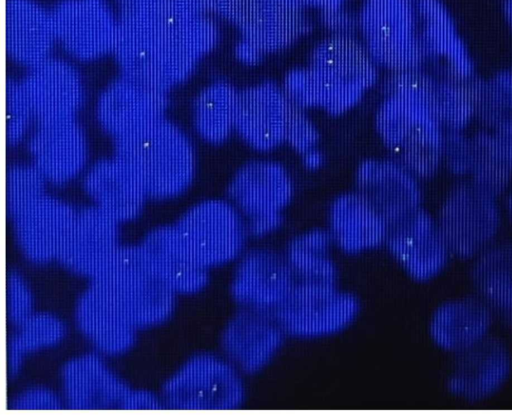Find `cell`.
<instances>
[{"label": "cell", "mask_w": 512, "mask_h": 415, "mask_svg": "<svg viewBox=\"0 0 512 415\" xmlns=\"http://www.w3.org/2000/svg\"><path fill=\"white\" fill-rule=\"evenodd\" d=\"M218 37L215 23L187 0H152L121 7L114 52L124 75L166 92Z\"/></svg>", "instance_id": "cell-1"}, {"label": "cell", "mask_w": 512, "mask_h": 415, "mask_svg": "<svg viewBox=\"0 0 512 415\" xmlns=\"http://www.w3.org/2000/svg\"><path fill=\"white\" fill-rule=\"evenodd\" d=\"M433 79L422 67L394 72L376 115L377 130L394 161L416 178L433 176L443 164L446 131L434 109Z\"/></svg>", "instance_id": "cell-2"}, {"label": "cell", "mask_w": 512, "mask_h": 415, "mask_svg": "<svg viewBox=\"0 0 512 415\" xmlns=\"http://www.w3.org/2000/svg\"><path fill=\"white\" fill-rule=\"evenodd\" d=\"M376 79V62L364 44L350 35L334 34L316 46L308 68L286 75L283 90L300 108L319 107L341 114L353 107Z\"/></svg>", "instance_id": "cell-3"}, {"label": "cell", "mask_w": 512, "mask_h": 415, "mask_svg": "<svg viewBox=\"0 0 512 415\" xmlns=\"http://www.w3.org/2000/svg\"><path fill=\"white\" fill-rule=\"evenodd\" d=\"M116 156L143 182L148 196L175 197L191 184L195 155L185 134L164 117L116 139Z\"/></svg>", "instance_id": "cell-4"}, {"label": "cell", "mask_w": 512, "mask_h": 415, "mask_svg": "<svg viewBox=\"0 0 512 415\" xmlns=\"http://www.w3.org/2000/svg\"><path fill=\"white\" fill-rule=\"evenodd\" d=\"M91 281L106 291L136 329L162 323L174 309L176 293L159 276L140 245L119 247Z\"/></svg>", "instance_id": "cell-5"}, {"label": "cell", "mask_w": 512, "mask_h": 415, "mask_svg": "<svg viewBox=\"0 0 512 415\" xmlns=\"http://www.w3.org/2000/svg\"><path fill=\"white\" fill-rule=\"evenodd\" d=\"M173 228L186 256L207 270L241 255L249 236L241 214L232 203L222 200L193 206Z\"/></svg>", "instance_id": "cell-6"}, {"label": "cell", "mask_w": 512, "mask_h": 415, "mask_svg": "<svg viewBox=\"0 0 512 415\" xmlns=\"http://www.w3.org/2000/svg\"><path fill=\"white\" fill-rule=\"evenodd\" d=\"M416 0H365L359 25L376 64L393 72L421 67Z\"/></svg>", "instance_id": "cell-7"}, {"label": "cell", "mask_w": 512, "mask_h": 415, "mask_svg": "<svg viewBox=\"0 0 512 415\" xmlns=\"http://www.w3.org/2000/svg\"><path fill=\"white\" fill-rule=\"evenodd\" d=\"M436 221L451 256L466 260L494 244L501 213L496 198L469 179L448 192Z\"/></svg>", "instance_id": "cell-8"}, {"label": "cell", "mask_w": 512, "mask_h": 415, "mask_svg": "<svg viewBox=\"0 0 512 415\" xmlns=\"http://www.w3.org/2000/svg\"><path fill=\"white\" fill-rule=\"evenodd\" d=\"M166 407L185 410H231L244 401L243 382L230 363L211 354L188 360L163 387Z\"/></svg>", "instance_id": "cell-9"}, {"label": "cell", "mask_w": 512, "mask_h": 415, "mask_svg": "<svg viewBox=\"0 0 512 415\" xmlns=\"http://www.w3.org/2000/svg\"><path fill=\"white\" fill-rule=\"evenodd\" d=\"M227 193L243 217L249 236L260 238L282 225V211L292 198L293 187L280 164L253 161L238 170Z\"/></svg>", "instance_id": "cell-10"}, {"label": "cell", "mask_w": 512, "mask_h": 415, "mask_svg": "<svg viewBox=\"0 0 512 415\" xmlns=\"http://www.w3.org/2000/svg\"><path fill=\"white\" fill-rule=\"evenodd\" d=\"M359 310L358 299L336 285L296 282L274 316L285 334L315 338L345 329Z\"/></svg>", "instance_id": "cell-11"}, {"label": "cell", "mask_w": 512, "mask_h": 415, "mask_svg": "<svg viewBox=\"0 0 512 415\" xmlns=\"http://www.w3.org/2000/svg\"><path fill=\"white\" fill-rule=\"evenodd\" d=\"M56 40L77 59L114 51L118 19L105 0H62L51 11Z\"/></svg>", "instance_id": "cell-12"}, {"label": "cell", "mask_w": 512, "mask_h": 415, "mask_svg": "<svg viewBox=\"0 0 512 415\" xmlns=\"http://www.w3.org/2000/svg\"><path fill=\"white\" fill-rule=\"evenodd\" d=\"M384 244L407 274L420 282L442 272L451 256L436 219L422 207L389 224Z\"/></svg>", "instance_id": "cell-13"}, {"label": "cell", "mask_w": 512, "mask_h": 415, "mask_svg": "<svg viewBox=\"0 0 512 415\" xmlns=\"http://www.w3.org/2000/svg\"><path fill=\"white\" fill-rule=\"evenodd\" d=\"M422 65L431 74L451 79H472L474 66L455 22L440 0H416Z\"/></svg>", "instance_id": "cell-14"}, {"label": "cell", "mask_w": 512, "mask_h": 415, "mask_svg": "<svg viewBox=\"0 0 512 415\" xmlns=\"http://www.w3.org/2000/svg\"><path fill=\"white\" fill-rule=\"evenodd\" d=\"M295 283L285 254L256 248L242 255L231 282V295L241 308L274 315Z\"/></svg>", "instance_id": "cell-15"}, {"label": "cell", "mask_w": 512, "mask_h": 415, "mask_svg": "<svg viewBox=\"0 0 512 415\" xmlns=\"http://www.w3.org/2000/svg\"><path fill=\"white\" fill-rule=\"evenodd\" d=\"M296 107L272 82H264L238 93L235 130L253 149L269 151L286 141Z\"/></svg>", "instance_id": "cell-16"}, {"label": "cell", "mask_w": 512, "mask_h": 415, "mask_svg": "<svg viewBox=\"0 0 512 415\" xmlns=\"http://www.w3.org/2000/svg\"><path fill=\"white\" fill-rule=\"evenodd\" d=\"M118 224L97 206L76 211L57 260L75 274L95 278L120 247Z\"/></svg>", "instance_id": "cell-17"}, {"label": "cell", "mask_w": 512, "mask_h": 415, "mask_svg": "<svg viewBox=\"0 0 512 415\" xmlns=\"http://www.w3.org/2000/svg\"><path fill=\"white\" fill-rule=\"evenodd\" d=\"M165 93L123 74L102 92L97 103L98 120L116 139L126 136L163 117Z\"/></svg>", "instance_id": "cell-18"}, {"label": "cell", "mask_w": 512, "mask_h": 415, "mask_svg": "<svg viewBox=\"0 0 512 415\" xmlns=\"http://www.w3.org/2000/svg\"><path fill=\"white\" fill-rule=\"evenodd\" d=\"M284 335L273 314L241 308L224 328L221 346L237 370L252 375L274 358Z\"/></svg>", "instance_id": "cell-19"}, {"label": "cell", "mask_w": 512, "mask_h": 415, "mask_svg": "<svg viewBox=\"0 0 512 415\" xmlns=\"http://www.w3.org/2000/svg\"><path fill=\"white\" fill-rule=\"evenodd\" d=\"M76 211L65 202L43 194L12 217L16 242L34 263L57 259Z\"/></svg>", "instance_id": "cell-20"}, {"label": "cell", "mask_w": 512, "mask_h": 415, "mask_svg": "<svg viewBox=\"0 0 512 415\" xmlns=\"http://www.w3.org/2000/svg\"><path fill=\"white\" fill-rule=\"evenodd\" d=\"M21 84L38 123L74 119L82 104L79 74L61 60L48 58L31 67Z\"/></svg>", "instance_id": "cell-21"}, {"label": "cell", "mask_w": 512, "mask_h": 415, "mask_svg": "<svg viewBox=\"0 0 512 415\" xmlns=\"http://www.w3.org/2000/svg\"><path fill=\"white\" fill-rule=\"evenodd\" d=\"M455 355L448 389L462 399L478 401L488 398L503 386L510 375V353L496 338L487 336Z\"/></svg>", "instance_id": "cell-22"}, {"label": "cell", "mask_w": 512, "mask_h": 415, "mask_svg": "<svg viewBox=\"0 0 512 415\" xmlns=\"http://www.w3.org/2000/svg\"><path fill=\"white\" fill-rule=\"evenodd\" d=\"M357 193L391 224L421 207L416 177L395 161L363 162L356 174Z\"/></svg>", "instance_id": "cell-23"}, {"label": "cell", "mask_w": 512, "mask_h": 415, "mask_svg": "<svg viewBox=\"0 0 512 415\" xmlns=\"http://www.w3.org/2000/svg\"><path fill=\"white\" fill-rule=\"evenodd\" d=\"M29 148L33 165L53 184L73 179L87 158L86 139L74 119L38 123Z\"/></svg>", "instance_id": "cell-24"}, {"label": "cell", "mask_w": 512, "mask_h": 415, "mask_svg": "<svg viewBox=\"0 0 512 415\" xmlns=\"http://www.w3.org/2000/svg\"><path fill=\"white\" fill-rule=\"evenodd\" d=\"M75 319L81 333L105 354H121L135 342V326L94 281L81 294L76 304Z\"/></svg>", "instance_id": "cell-25"}, {"label": "cell", "mask_w": 512, "mask_h": 415, "mask_svg": "<svg viewBox=\"0 0 512 415\" xmlns=\"http://www.w3.org/2000/svg\"><path fill=\"white\" fill-rule=\"evenodd\" d=\"M63 395L71 409H122L130 392L96 355L68 361L62 369Z\"/></svg>", "instance_id": "cell-26"}, {"label": "cell", "mask_w": 512, "mask_h": 415, "mask_svg": "<svg viewBox=\"0 0 512 415\" xmlns=\"http://www.w3.org/2000/svg\"><path fill=\"white\" fill-rule=\"evenodd\" d=\"M88 196L119 223L136 218L147 190L134 170L117 156L96 163L84 180Z\"/></svg>", "instance_id": "cell-27"}, {"label": "cell", "mask_w": 512, "mask_h": 415, "mask_svg": "<svg viewBox=\"0 0 512 415\" xmlns=\"http://www.w3.org/2000/svg\"><path fill=\"white\" fill-rule=\"evenodd\" d=\"M6 50L15 62L30 68L49 58L56 40L51 12L33 0H7Z\"/></svg>", "instance_id": "cell-28"}, {"label": "cell", "mask_w": 512, "mask_h": 415, "mask_svg": "<svg viewBox=\"0 0 512 415\" xmlns=\"http://www.w3.org/2000/svg\"><path fill=\"white\" fill-rule=\"evenodd\" d=\"M492 321V308L478 295L458 298L433 313L430 335L438 347L456 354L489 336Z\"/></svg>", "instance_id": "cell-29"}, {"label": "cell", "mask_w": 512, "mask_h": 415, "mask_svg": "<svg viewBox=\"0 0 512 415\" xmlns=\"http://www.w3.org/2000/svg\"><path fill=\"white\" fill-rule=\"evenodd\" d=\"M388 224L358 193L343 194L330 208L329 232L347 254L377 248L385 243Z\"/></svg>", "instance_id": "cell-30"}, {"label": "cell", "mask_w": 512, "mask_h": 415, "mask_svg": "<svg viewBox=\"0 0 512 415\" xmlns=\"http://www.w3.org/2000/svg\"><path fill=\"white\" fill-rule=\"evenodd\" d=\"M140 246L153 268L175 293L192 294L207 285V269L196 265L186 256L173 225L150 231Z\"/></svg>", "instance_id": "cell-31"}, {"label": "cell", "mask_w": 512, "mask_h": 415, "mask_svg": "<svg viewBox=\"0 0 512 415\" xmlns=\"http://www.w3.org/2000/svg\"><path fill=\"white\" fill-rule=\"evenodd\" d=\"M471 278L493 311L512 314V243L492 244L474 258Z\"/></svg>", "instance_id": "cell-32"}, {"label": "cell", "mask_w": 512, "mask_h": 415, "mask_svg": "<svg viewBox=\"0 0 512 415\" xmlns=\"http://www.w3.org/2000/svg\"><path fill=\"white\" fill-rule=\"evenodd\" d=\"M333 242L329 230L314 229L293 238L286 259L296 282L336 285L338 271L329 255Z\"/></svg>", "instance_id": "cell-33"}, {"label": "cell", "mask_w": 512, "mask_h": 415, "mask_svg": "<svg viewBox=\"0 0 512 415\" xmlns=\"http://www.w3.org/2000/svg\"><path fill=\"white\" fill-rule=\"evenodd\" d=\"M238 92L226 82H215L195 100L193 121L198 134L207 142L220 144L235 129Z\"/></svg>", "instance_id": "cell-34"}, {"label": "cell", "mask_w": 512, "mask_h": 415, "mask_svg": "<svg viewBox=\"0 0 512 415\" xmlns=\"http://www.w3.org/2000/svg\"><path fill=\"white\" fill-rule=\"evenodd\" d=\"M471 140L470 180L497 199L509 186L512 169L502 154L494 132H479L471 136Z\"/></svg>", "instance_id": "cell-35"}, {"label": "cell", "mask_w": 512, "mask_h": 415, "mask_svg": "<svg viewBox=\"0 0 512 415\" xmlns=\"http://www.w3.org/2000/svg\"><path fill=\"white\" fill-rule=\"evenodd\" d=\"M434 76L432 99L446 132L463 131L475 118L476 78L460 81Z\"/></svg>", "instance_id": "cell-36"}, {"label": "cell", "mask_w": 512, "mask_h": 415, "mask_svg": "<svg viewBox=\"0 0 512 415\" xmlns=\"http://www.w3.org/2000/svg\"><path fill=\"white\" fill-rule=\"evenodd\" d=\"M14 330L8 340L9 375L18 370L23 354L57 344L65 335V326L47 313H31Z\"/></svg>", "instance_id": "cell-37"}, {"label": "cell", "mask_w": 512, "mask_h": 415, "mask_svg": "<svg viewBox=\"0 0 512 415\" xmlns=\"http://www.w3.org/2000/svg\"><path fill=\"white\" fill-rule=\"evenodd\" d=\"M475 117L493 130L512 118V71L475 81Z\"/></svg>", "instance_id": "cell-38"}, {"label": "cell", "mask_w": 512, "mask_h": 415, "mask_svg": "<svg viewBox=\"0 0 512 415\" xmlns=\"http://www.w3.org/2000/svg\"><path fill=\"white\" fill-rule=\"evenodd\" d=\"M44 177L33 166H14L7 173V210L12 218L44 193Z\"/></svg>", "instance_id": "cell-39"}, {"label": "cell", "mask_w": 512, "mask_h": 415, "mask_svg": "<svg viewBox=\"0 0 512 415\" xmlns=\"http://www.w3.org/2000/svg\"><path fill=\"white\" fill-rule=\"evenodd\" d=\"M6 137L10 145L21 141L33 114L22 84L12 80L6 85Z\"/></svg>", "instance_id": "cell-40"}, {"label": "cell", "mask_w": 512, "mask_h": 415, "mask_svg": "<svg viewBox=\"0 0 512 415\" xmlns=\"http://www.w3.org/2000/svg\"><path fill=\"white\" fill-rule=\"evenodd\" d=\"M472 158L471 137L463 131L446 132L443 163L456 175H469Z\"/></svg>", "instance_id": "cell-41"}, {"label": "cell", "mask_w": 512, "mask_h": 415, "mask_svg": "<svg viewBox=\"0 0 512 415\" xmlns=\"http://www.w3.org/2000/svg\"><path fill=\"white\" fill-rule=\"evenodd\" d=\"M32 295L23 279L14 272L7 277V314L12 325H16L32 312Z\"/></svg>", "instance_id": "cell-42"}, {"label": "cell", "mask_w": 512, "mask_h": 415, "mask_svg": "<svg viewBox=\"0 0 512 415\" xmlns=\"http://www.w3.org/2000/svg\"><path fill=\"white\" fill-rule=\"evenodd\" d=\"M318 132L308 117L296 105L290 121L286 141L298 152L304 154L318 142Z\"/></svg>", "instance_id": "cell-43"}, {"label": "cell", "mask_w": 512, "mask_h": 415, "mask_svg": "<svg viewBox=\"0 0 512 415\" xmlns=\"http://www.w3.org/2000/svg\"><path fill=\"white\" fill-rule=\"evenodd\" d=\"M13 409H59L58 397L46 389H31L18 395L12 402Z\"/></svg>", "instance_id": "cell-44"}, {"label": "cell", "mask_w": 512, "mask_h": 415, "mask_svg": "<svg viewBox=\"0 0 512 415\" xmlns=\"http://www.w3.org/2000/svg\"><path fill=\"white\" fill-rule=\"evenodd\" d=\"M324 23L330 30L335 32L336 35H350L354 27L353 19L342 12L340 8L323 11Z\"/></svg>", "instance_id": "cell-45"}, {"label": "cell", "mask_w": 512, "mask_h": 415, "mask_svg": "<svg viewBox=\"0 0 512 415\" xmlns=\"http://www.w3.org/2000/svg\"><path fill=\"white\" fill-rule=\"evenodd\" d=\"M160 401L150 392L130 391L124 401L122 409H159Z\"/></svg>", "instance_id": "cell-46"}, {"label": "cell", "mask_w": 512, "mask_h": 415, "mask_svg": "<svg viewBox=\"0 0 512 415\" xmlns=\"http://www.w3.org/2000/svg\"><path fill=\"white\" fill-rule=\"evenodd\" d=\"M494 134L506 162L512 169V118L494 129Z\"/></svg>", "instance_id": "cell-47"}, {"label": "cell", "mask_w": 512, "mask_h": 415, "mask_svg": "<svg viewBox=\"0 0 512 415\" xmlns=\"http://www.w3.org/2000/svg\"><path fill=\"white\" fill-rule=\"evenodd\" d=\"M235 53L239 60L248 65L257 64L263 55L260 49L243 39L236 45Z\"/></svg>", "instance_id": "cell-48"}, {"label": "cell", "mask_w": 512, "mask_h": 415, "mask_svg": "<svg viewBox=\"0 0 512 415\" xmlns=\"http://www.w3.org/2000/svg\"><path fill=\"white\" fill-rule=\"evenodd\" d=\"M303 6H313L322 11H329L340 8L343 0H300Z\"/></svg>", "instance_id": "cell-49"}, {"label": "cell", "mask_w": 512, "mask_h": 415, "mask_svg": "<svg viewBox=\"0 0 512 415\" xmlns=\"http://www.w3.org/2000/svg\"><path fill=\"white\" fill-rule=\"evenodd\" d=\"M323 162V156L316 149H312L306 153H304V164L310 169H317Z\"/></svg>", "instance_id": "cell-50"}, {"label": "cell", "mask_w": 512, "mask_h": 415, "mask_svg": "<svg viewBox=\"0 0 512 415\" xmlns=\"http://www.w3.org/2000/svg\"><path fill=\"white\" fill-rule=\"evenodd\" d=\"M504 13L509 25L512 27V0H505Z\"/></svg>", "instance_id": "cell-51"}, {"label": "cell", "mask_w": 512, "mask_h": 415, "mask_svg": "<svg viewBox=\"0 0 512 415\" xmlns=\"http://www.w3.org/2000/svg\"><path fill=\"white\" fill-rule=\"evenodd\" d=\"M506 210H507L510 220L512 221V190L510 191V193L507 197Z\"/></svg>", "instance_id": "cell-52"}, {"label": "cell", "mask_w": 512, "mask_h": 415, "mask_svg": "<svg viewBox=\"0 0 512 415\" xmlns=\"http://www.w3.org/2000/svg\"><path fill=\"white\" fill-rule=\"evenodd\" d=\"M148 1H152V0H120V3H121V7H124V6L136 5V4H140V3H144V2H148Z\"/></svg>", "instance_id": "cell-53"}, {"label": "cell", "mask_w": 512, "mask_h": 415, "mask_svg": "<svg viewBox=\"0 0 512 415\" xmlns=\"http://www.w3.org/2000/svg\"><path fill=\"white\" fill-rule=\"evenodd\" d=\"M511 319H512V314L510 315Z\"/></svg>", "instance_id": "cell-54"}]
</instances>
